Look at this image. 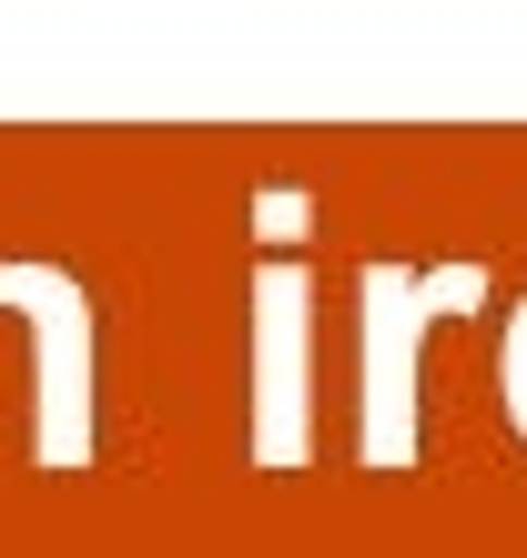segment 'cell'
Returning <instances> with one entry per match:
<instances>
[{"label":"cell","mask_w":527,"mask_h":558,"mask_svg":"<svg viewBox=\"0 0 527 558\" xmlns=\"http://www.w3.org/2000/svg\"><path fill=\"white\" fill-rule=\"evenodd\" d=\"M498 386H507V416H517V437H527V305L507 315V355H498Z\"/></svg>","instance_id":"3957f363"},{"label":"cell","mask_w":527,"mask_h":558,"mask_svg":"<svg viewBox=\"0 0 527 558\" xmlns=\"http://www.w3.org/2000/svg\"><path fill=\"white\" fill-rule=\"evenodd\" d=\"M487 294V265H366V468H406L416 457V366H426V325L467 315Z\"/></svg>","instance_id":"6da1fadb"},{"label":"cell","mask_w":527,"mask_h":558,"mask_svg":"<svg viewBox=\"0 0 527 558\" xmlns=\"http://www.w3.org/2000/svg\"><path fill=\"white\" fill-rule=\"evenodd\" d=\"M254 315H264V366H254V457L264 468H294L305 457V376H315V345H305V325H315V275H305V254H264V275H254Z\"/></svg>","instance_id":"7a4b0ae2"}]
</instances>
